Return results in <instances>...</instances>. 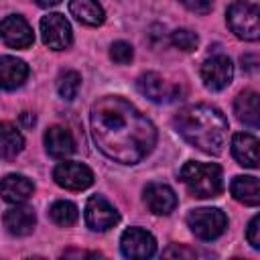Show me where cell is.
Instances as JSON below:
<instances>
[{"instance_id": "603a6c76", "label": "cell", "mask_w": 260, "mask_h": 260, "mask_svg": "<svg viewBox=\"0 0 260 260\" xmlns=\"http://www.w3.org/2000/svg\"><path fill=\"white\" fill-rule=\"evenodd\" d=\"M49 217L53 219V223L67 228V225H73L77 221L79 211H77V205L71 201H55L49 209Z\"/></svg>"}, {"instance_id": "484cf974", "label": "cell", "mask_w": 260, "mask_h": 260, "mask_svg": "<svg viewBox=\"0 0 260 260\" xmlns=\"http://www.w3.org/2000/svg\"><path fill=\"white\" fill-rule=\"evenodd\" d=\"M110 57H112L114 63L126 65V63L132 61L134 49H132V45H128V43H124V41H116V43L110 47Z\"/></svg>"}, {"instance_id": "83f0119b", "label": "cell", "mask_w": 260, "mask_h": 260, "mask_svg": "<svg viewBox=\"0 0 260 260\" xmlns=\"http://www.w3.org/2000/svg\"><path fill=\"white\" fill-rule=\"evenodd\" d=\"M179 2L185 8H189L191 12H197V14H207L213 8V0H179Z\"/></svg>"}, {"instance_id": "52a82bcc", "label": "cell", "mask_w": 260, "mask_h": 260, "mask_svg": "<svg viewBox=\"0 0 260 260\" xmlns=\"http://www.w3.org/2000/svg\"><path fill=\"white\" fill-rule=\"evenodd\" d=\"M83 215L87 228H91L93 232H106L120 221V213L116 211V207L102 195H93L87 199Z\"/></svg>"}, {"instance_id": "44dd1931", "label": "cell", "mask_w": 260, "mask_h": 260, "mask_svg": "<svg viewBox=\"0 0 260 260\" xmlns=\"http://www.w3.org/2000/svg\"><path fill=\"white\" fill-rule=\"evenodd\" d=\"M69 12L87 26H100L106 18L104 8L98 0H69Z\"/></svg>"}, {"instance_id": "5bb4252c", "label": "cell", "mask_w": 260, "mask_h": 260, "mask_svg": "<svg viewBox=\"0 0 260 260\" xmlns=\"http://www.w3.org/2000/svg\"><path fill=\"white\" fill-rule=\"evenodd\" d=\"M35 223H37V215L28 205L14 203V207L6 209L4 213V228L12 236H28L35 230Z\"/></svg>"}, {"instance_id": "3957f363", "label": "cell", "mask_w": 260, "mask_h": 260, "mask_svg": "<svg viewBox=\"0 0 260 260\" xmlns=\"http://www.w3.org/2000/svg\"><path fill=\"white\" fill-rule=\"evenodd\" d=\"M181 181L185 183L187 191L199 199L217 197L223 191V173L215 162H185L181 169Z\"/></svg>"}, {"instance_id": "f546056e", "label": "cell", "mask_w": 260, "mask_h": 260, "mask_svg": "<svg viewBox=\"0 0 260 260\" xmlns=\"http://www.w3.org/2000/svg\"><path fill=\"white\" fill-rule=\"evenodd\" d=\"M39 6H43V8H49V6H57L61 0H35Z\"/></svg>"}, {"instance_id": "2e32d148", "label": "cell", "mask_w": 260, "mask_h": 260, "mask_svg": "<svg viewBox=\"0 0 260 260\" xmlns=\"http://www.w3.org/2000/svg\"><path fill=\"white\" fill-rule=\"evenodd\" d=\"M232 154L238 165L258 169V138L248 132H238L232 138Z\"/></svg>"}, {"instance_id": "8992f818", "label": "cell", "mask_w": 260, "mask_h": 260, "mask_svg": "<svg viewBox=\"0 0 260 260\" xmlns=\"http://www.w3.org/2000/svg\"><path fill=\"white\" fill-rule=\"evenodd\" d=\"M41 37L43 43L53 49V51H63L71 45L73 41V32H71V24L67 22V18L59 12L47 14L41 18Z\"/></svg>"}, {"instance_id": "7a4b0ae2", "label": "cell", "mask_w": 260, "mask_h": 260, "mask_svg": "<svg viewBox=\"0 0 260 260\" xmlns=\"http://www.w3.org/2000/svg\"><path fill=\"white\" fill-rule=\"evenodd\" d=\"M177 132L195 148L207 154H219L228 140V120L225 116L207 104L185 106L175 116Z\"/></svg>"}, {"instance_id": "d6986e66", "label": "cell", "mask_w": 260, "mask_h": 260, "mask_svg": "<svg viewBox=\"0 0 260 260\" xmlns=\"http://www.w3.org/2000/svg\"><path fill=\"white\" fill-rule=\"evenodd\" d=\"M234 112L236 118L244 124H248L250 128H258L260 126V110H258V93L254 89H244L236 102H234Z\"/></svg>"}, {"instance_id": "8fae6325", "label": "cell", "mask_w": 260, "mask_h": 260, "mask_svg": "<svg viewBox=\"0 0 260 260\" xmlns=\"http://www.w3.org/2000/svg\"><path fill=\"white\" fill-rule=\"evenodd\" d=\"M120 250L126 258H150L156 252V240L142 228H128L120 238Z\"/></svg>"}, {"instance_id": "d4e9b609", "label": "cell", "mask_w": 260, "mask_h": 260, "mask_svg": "<svg viewBox=\"0 0 260 260\" xmlns=\"http://www.w3.org/2000/svg\"><path fill=\"white\" fill-rule=\"evenodd\" d=\"M171 43H173L177 49L189 53V51H195V49H197L199 37H197L193 30H189V28H177V30L171 35Z\"/></svg>"}, {"instance_id": "ba28073f", "label": "cell", "mask_w": 260, "mask_h": 260, "mask_svg": "<svg viewBox=\"0 0 260 260\" xmlns=\"http://www.w3.org/2000/svg\"><path fill=\"white\" fill-rule=\"evenodd\" d=\"M138 91L148 98L154 104H171L181 95V89L177 85H173L171 81H167L165 77H160L158 73H142L136 81Z\"/></svg>"}, {"instance_id": "9a60e30c", "label": "cell", "mask_w": 260, "mask_h": 260, "mask_svg": "<svg viewBox=\"0 0 260 260\" xmlns=\"http://www.w3.org/2000/svg\"><path fill=\"white\" fill-rule=\"evenodd\" d=\"M45 148L53 158H67L75 152L73 134L65 126H51L45 132Z\"/></svg>"}, {"instance_id": "277c9868", "label": "cell", "mask_w": 260, "mask_h": 260, "mask_svg": "<svg viewBox=\"0 0 260 260\" xmlns=\"http://www.w3.org/2000/svg\"><path fill=\"white\" fill-rule=\"evenodd\" d=\"M228 24L238 39L244 41H258L260 39V24H258V6L252 2H232L228 8Z\"/></svg>"}, {"instance_id": "5b68a950", "label": "cell", "mask_w": 260, "mask_h": 260, "mask_svg": "<svg viewBox=\"0 0 260 260\" xmlns=\"http://www.w3.org/2000/svg\"><path fill=\"white\" fill-rule=\"evenodd\" d=\"M187 223L191 228V232L203 240V242H211L215 238H219L225 228H228V217L221 209L217 207H199L189 211L187 215Z\"/></svg>"}, {"instance_id": "cb8c5ba5", "label": "cell", "mask_w": 260, "mask_h": 260, "mask_svg": "<svg viewBox=\"0 0 260 260\" xmlns=\"http://www.w3.org/2000/svg\"><path fill=\"white\" fill-rule=\"evenodd\" d=\"M81 87V75L77 71H63L57 79V91L63 100L71 102Z\"/></svg>"}, {"instance_id": "6da1fadb", "label": "cell", "mask_w": 260, "mask_h": 260, "mask_svg": "<svg viewBox=\"0 0 260 260\" xmlns=\"http://www.w3.org/2000/svg\"><path fill=\"white\" fill-rule=\"evenodd\" d=\"M91 136L98 148L112 160L134 165L156 144V128L130 102L106 95L91 106Z\"/></svg>"}, {"instance_id": "ffe728a7", "label": "cell", "mask_w": 260, "mask_h": 260, "mask_svg": "<svg viewBox=\"0 0 260 260\" xmlns=\"http://www.w3.org/2000/svg\"><path fill=\"white\" fill-rule=\"evenodd\" d=\"M230 191H232L234 199L244 203V205L256 207L260 203V185H258V179L252 177V175L234 177V181L230 185Z\"/></svg>"}, {"instance_id": "7402d4cb", "label": "cell", "mask_w": 260, "mask_h": 260, "mask_svg": "<svg viewBox=\"0 0 260 260\" xmlns=\"http://www.w3.org/2000/svg\"><path fill=\"white\" fill-rule=\"evenodd\" d=\"M24 146L22 134L16 130V126L8 122H0V158H14Z\"/></svg>"}, {"instance_id": "f1b7e54d", "label": "cell", "mask_w": 260, "mask_h": 260, "mask_svg": "<svg viewBox=\"0 0 260 260\" xmlns=\"http://www.w3.org/2000/svg\"><path fill=\"white\" fill-rule=\"evenodd\" d=\"M165 258H195L197 252L195 250H189V248H183V246H171L162 252Z\"/></svg>"}, {"instance_id": "e0dca14e", "label": "cell", "mask_w": 260, "mask_h": 260, "mask_svg": "<svg viewBox=\"0 0 260 260\" xmlns=\"http://www.w3.org/2000/svg\"><path fill=\"white\" fill-rule=\"evenodd\" d=\"M28 77V65L22 59L4 55L0 57V87L2 89H16Z\"/></svg>"}, {"instance_id": "ac0fdd59", "label": "cell", "mask_w": 260, "mask_h": 260, "mask_svg": "<svg viewBox=\"0 0 260 260\" xmlns=\"http://www.w3.org/2000/svg\"><path fill=\"white\" fill-rule=\"evenodd\" d=\"M35 191V185L24 175H6L0 181V197L8 203H22Z\"/></svg>"}, {"instance_id": "7c38bea8", "label": "cell", "mask_w": 260, "mask_h": 260, "mask_svg": "<svg viewBox=\"0 0 260 260\" xmlns=\"http://www.w3.org/2000/svg\"><path fill=\"white\" fill-rule=\"evenodd\" d=\"M0 37L12 49H26L35 41L30 24L18 14H10L0 22Z\"/></svg>"}, {"instance_id": "30bf717a", "label": "cell", "mask_w": 260, "mask_h": 260, "mask_svg": "<svg viewBox=\"0 0 260 260\" xmlns=\"http://www.w3.org/2000/svg\"><path fill=\"white\" fill-rule=\"evenodd\" d=\"M232 77H234V65H232L230 57H225V55L209 57L201 65L203 85L211 91H219V89L228 87L232 83Z\"/></svg>"}, {"instance_id": "4fadbf2b", "label": "cell", "mask_w": 260, "mask_h": 260, "mask_svg": "<svg viewBox=\"0 0 260 260\" xmlns=\"http://www.w3.org/2000/svg\"><path fill=\"white\" fill-rule=\"evenodd\" d=\"M144 203L146 207L156 215H169L177 207V195L175 191L165 183H150L144 189Z\"/></svg>"}, {"instance_id": "9c48e42d", "label": "cell", "mask_w": 260, "mask_h": 260, "mask_svg": "<svg viewBox=\"0 0 260 260\" xmlns=\"http://www.w3.org/2000/svg\"><path fill=\"white\" fill-rule=\"evenodd\" d=\"M53 179L59 187L69 189V191H83L93 183V173L89 171V167L81 165V162H73V160H65L59 162L53 171Z\"/></svg>"}, {"instance_id": "4316f807", "label": "cell", "mask_w": 260, "mask_h": 260, "mask_svg": "<svg viewBox=\"0 0 260 260\" xmlns=\"http://www.w3.org/2000/svg\"><path fill=\"white\" fill-rule=\"evenodd\" d=\"M246 238H248V242L254 250H260V215H254L252 221L248 223Z\"/></svg>"}]
</instances>
